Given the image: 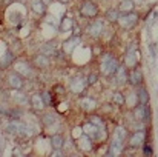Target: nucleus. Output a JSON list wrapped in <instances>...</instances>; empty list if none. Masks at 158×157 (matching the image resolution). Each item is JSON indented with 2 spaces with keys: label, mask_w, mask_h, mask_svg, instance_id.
<instances>
[{
  "label": "nucleus",
  "mask_w": 158,
  "mask_h": 157,
  "mask_svg": "<svg viewBox=\"0 0 158 157\" xmlns=\"http://www.w3.org/2000/svg\"><path fill=\"white\" fill-rule=\"evenodd\" d=\"M43 2H45V3H49V2H52V0H43Z\"/></svg>",
  "instance_id": "a19ab883"
},
{
  "label": "nucleus",
  "mask_w": 158,
  "mask_h": 157,
  "mask_svg": "<svg viewBox=\"0 0 158 157\" xmlns=\"http://www.w3.org/2000/svg\"><path fill=\"white\" fill-rule=\"evenodd\" d=\"M78 140V146H80V150H83V151H91L92 150V140H91V137L89 136H81L80 139H77Z\"/></svg>",
  "instance_id": "f3484780"
},
{
  "label": "nucleus",
  "mask_w": 158,
  "mask_h": 157,
  "mask_svg": "<svg viewBox=\"0 0 158 157\" xmlns=\"http://www.w3.org/2000/svg\"><path fill=\"white\" fill-rule=\"evenodd\" d=\"M11 62H14V57H12V54L8 51V52H5V55H3V59L0 60V66H9V63Z\"/></svg>",
  "instance_id": "c85d7f7f"
},
{
  "label": "nucleus",
  "mask_w": 158,
  "mask_h": 157,
  "mask_svg": "<svg viewBox=\"0 0 158 157\" xmlns=\"http://www.w3.org/2000/svg\"><path fill=\"white\" fill-rule=\"evenodd\" d=\"M126 137H127V131H126V128H123V126H117L115 131H114V139L123 142Z\"/></svg>",
  "instance_id": "a878e982"
},
{
  "label": "nucleus",
  "mask_w": 158,
  "mask_h": 157,
  "mask_svg": "<svg viewBox=\"0 0 158 157\" xmlns=\"http://www.w3.org/2000/svg\"><path fill=\"white\" fill-rule=\"evenodd\" d=\"M42 97H43V102L46 106H51V103H52V94L51 93L45 91V93H42Z\"/></svg>",
  "instance_id": "2f4dec72"
},
{
  "label": "nucleus",
  "mask_w": 158,
  "mask_h": 157,
  "mask_svg": "<svg viewBox=\"0 0 158 157\" xmlns=\"http://www.w3.org/2000/svg\"><path fill=\"white\" fill-rule=\"evenodd\" d=\"M80 14L83 17H95L98 14V6L92 0H85L80 5Z\"/></svg>",
  "instance_id": "20e7f679"
},
{
  "label": "nucleus",
  "mask_w": 158,
  "mask_h": 157,
  "mask_svg": "<svg viewBox=\"0 0 158 157\" xmlns=\"http://www.w3.org/2000/svg\"><path fill=\"white\" fill-rule=\"evenodd\" d=\"M132 85H135V86H138L141 82H143V71L140 69V68H132V71L129 72V79H127Z\"/></svg>",
  "instance_id": "f8f14e48"
},
{
  "label": "nucleus",
  "mask_w": 158,
  "mask_h": 157,
  "mask_svg": "<svg viewBox=\"0 0 158 157\" xmlns=\"http://www.w3.org/2000/svg\"><path fill=\"white\" fill-rule=\"evenodd\" d=\"M135 97H137V102L138 103H148L149 102V93H148V89L146 88H143V86H140L138 89H137V94H135Z\"/></svg>",
  "instance_id": "a211bd4d"
},
{
  "label": "nucleus",
  "mask_w": 158,
  "mask_h": 157,
  "mask_svg": "<svg viewBox=\"0 0 158 157\" xmlns=\"http://www.w3.org/2000/svg\"><path fill=\"white\" fill-rule=\"evenodd\" d=\"M112 102H114V103H117L118 106H121V105H124V102H126V100H124L123 94L117 91V93H114V96H112Z\"/></svg>",
  "instance_id": "7c9ffc66"
},
{
  "label": "nucleus",
  "mask_w": 158,
  "mask_h": 157,
  "mask_svg": "<svg viewBox=\"0 0 158 157\" xmlns=\"http://www.w3.org/2000/svg\"><path fill=\"white\" fill-rule=\"evenodd\" d=\"M140 63V52L137 50V43H131V46L127 48V54L124 59V65L127 68H135Z\"/></svg>",
  "instance_id": "f03ea898"
},
{
  "label": "nucleus",
  "mask_w": 158,
  "mask_h": 157,
  "mask_svg": "<svg viewBox=\"0 0 158 157\" xmlns=\"http://www.w3.org/2000/svg\"><path fill=\"white\" fill-rule=\"evenodd\" d=\"M31 8H32V11H34L35 14H43V12L46 11V3H45L43 0H32Z\"/></svg>",
  "instance_id": "412c9836"
},
{
  "label": "nucleus",
  "mask_w": 158,
  "mask_h": 157,
  "mask_svg": "<svg viewBox=\"0 0 158 157\" xmlns=\"http://www.w3.org/2000/svg\"><path fill=\"white\" fill-rule=\"evenodd\" d=\"M97 80H98V76H97V74H94V72H92V74H89V76H88V79H86V82H88L89 85L97 83Z\"/></svg>",
  "instance_id": "f704fd0d"
},
{
  "label": "nucleus",
  "mask_w": 158,
  "mask_h": 157,
  "mask_svg": "<svg viewBox=\"0 0 158 157\" xmlns=\"http://www.w3.org/2000/svg\"><path fill=\"white\" fill-rule=\"evenodd\" d=\"M31 105L35 108V109H43L46 105L43 102V97H42V94H32L31 96Z\"/></svg>",
  "instance_id": "4be33fe9"
},
{
  "label": "nucleus",
  "mask_w": 158,
  "mask_h": 157,
  "mask_svg": "<svg viewBox=\"0 0 158 157\" xmlns=\"http://www.w3.org/2000/svg\"><path fill=\"white\" fill-rule=\"evenodd\" d=\"M83 128V133L86 134V136H89L91 139H97L98 136H100V128L97 126V125H94V123H91V122H88L86 125H83L81 126Z\"/></svg>",
  "instance_id": "9b49d317"
},
{
  "label": "nucleus",
  "mask_w": 158,
  "mask_h": 157,
  "mask_svg": "<svg viewBox=\"0 0 158 157\" xmlns=\"http://www.w3.org/2000/svg\"><path fill=\"white\" fill-rule=\"evenodd\" d=\"M63 143H64V139L61 134H54L51 137V146L54 150H61L63 148Z\"/></svg>",
  "instance_id": "b1692460"
},
{
  "label": "nucleus",
  "mask_w": 158,
  "mask_h": 157,
  "mask_svg": "<svg viewBox=\"0 0 158 157\" xmlns=\"http://www.w3.org/2000/svg\"><path fill=\"white\" fill-rule=\"evenodd\" d=\"M115 77H117V82H118V83H126V82H127L129 76H127L124 66H118V68H117V71H115Z\"/></svg>",
  "instance_id": "5701e85b"
},
{
  "label": "nucleus",
  "mask_w": 158,
  "mask_h": 157,
  "mask_svg": "<svg viewBox=\"0 0 158 157\" xmlns=\"http://www.w3.org/2000/svg\"><path fill=\"white\" fill-rule=\"evenodd\" d=\"M103 29H105L103 20H94V22L88 26V34L92 36V37H98V36H102Z\"/></svg>",
  "instance_id": "6e6552de"
},
{
  "label": "nucleus",
  "mask_w": 158,
  "mask_h": 157,
  "mask_svg": "<svg viewBox=\"0 0 158 157\" xmlns=\"http://www.w3.org/2000/svg\"><path fill=\"white\" fill-rule=\"evenodd\" d=\"M0 93H2V89H0Z\"/></svg>",
  "instance_id": "79ce46f5"
},
{
  "label": "nucleus",
  "mask_w": 158,
  "mask_h": 157,
  "mask_svg": "<svg viewBox=\"0 0 158 157\" xmlns=\"http://www.w3.org/2000/svg\"><path fill=\"white\" fill-rule=\"evenodd\" d=\"M15 91H17V93H14V99H15V100H19L20 103L26 102V99L23 97V94H22V93H19V89H15Z\"/></svg>",
  "instance_id": "c9c22d12"
},
{
  "label": "nucleus",
  "mask_w": 158,
  "mask_h": 157,
  "mask_svg": "<svg viewBox=\"0 0 158 157\" xmlns=\"http://www.w3.org/2000/svg\"><path fill=\"white\" fill-rule=\"evenodd\" d=\"M89 119H91L89 122H91V123H94V125H97V126H98L100 129H105V128H106L105 120H103V119H102L100 116H91Z\"/></svg>",
  "instance_id": "cd10ccee"
},
{
  "label": "nucleus",
  "mask_w": 158,
  "mask_h": 157,
  "mask_svg": "<svg viewBox=\"0 0 158 157\" xmlns=\"http://www.w3.org/2000/svg\"><path fill=\"white\" fill-rule=\"evenodd\" d=\"M60 3H68V2H71V0H58Z\"/></svg>",
  "instance_id": "4c0bfd02"
},
{
  "label": "nucleus",
  "mask_w": 158,
  "mask_h": 157,
  "mask_svg": "<svg viewBox=\"0 0 158 157\" xmlns=\"http://www.w3.org/2000/svg\"><path fill=\"white\" fill-rule=\"evenodd\" d=\"M14 68H15V72H19L20 76H26V77L31 76V66L26 62H17Z\"/></svg>",
  "instance_id": "2eb2a0df"
},
{
  "label": "nucleus",
  "mask_w": 158,
  "mask_h": 157,
  "mask_svg": "<svg viewBox=\"0 0 158 157\" xmlns=\"http://www.w3.org/2000/svg\"><path fill=\"white\" fill-rule=\"evenodd\" d=\"M42 123L45 125V126H49V125H52L55 123V114H45L43 116V119H42Z\"/></svg>",
  "instance_id": "c756f323"
},
{
  "label": "nucleus",
  "mask_w": 158,
  "mask_h": 157,
  "mask_svg": "<svg viewBox=\"0 0 158 157\" xmlns=\"http://www.w3.org/2000/svg\"><path fill=\"white\" fill-rule=\"evenodd\" d=\"M5 2H6V3H8V5H9V3H11V2H12V0H5Z\"/></svg>",
  "instance_id": "ea45409f"
},
{
  "label": "nucleus",
  "mask_w": 158,
  "mask_h": 157,
  "mask_svg": "<svg viewBox=\"0 0 158 157\" xmlns=\"http://www.w3.org/2000/svg\"><path fill=\"white\" fill-rule=\"evenodd\" d=\"M121 151H123V142L114 139L112 140V145H110V150H109V154L110 156H118Z\"/></svg>",
  "instance_id": "aec40b11"
},
{
  "label": "nucleus",
  "mask_w": 158,
  "mask_h": 157,
  "mask_svg": "<svg viewBox=\"0 0 158 157\" xmlns=\"http://www.w3.org/2000/svg\"><path fill=\"white\" fill-rule=\"evenodd\" d=\"M86 85H88L86 79H83L81 76H78V77L72 79V82H71V91H72V93H75V94H80V93H83V91H85Z\"/></svg>",
  "instance_id": "1a4fd4ad"
},
{
  "label": "nucleus",
  "mask_w": 158,
  "mask_h": 157,
  "mask_svg": "<svg viewBox=\"0 0 158 157\" xmlns=\"http://www.w3.org/2000/svg\"><path fill=\"white\" fill-rule=\"evenodd\" d=\"M34 65H35L37 68H40V69L48 68V66H49V59H48V55H45V54L35 55V57H34Z\"/></svg>",
  "instance_id": "dca6fc26"
},
{
  "label": "nucleus",
  "mask_w": 158,
  "mask_h": 157,
  "mask_svg": "<svg viewBox=\"0 0 158 157\" xmlns=\"http://www.w3.org/2000/svg\"><path fill=\"white\" fill-rule=\"evenodd\" d=\"M64 106H66V103H61L60 108H58V111H64Z\"/></svg>",
  "instance_id": "e433bc0d"
},
{
  "label": "nucleus",
  "mask_w": 158,
  "mask_h": 157,
  "mask_svg": "<svg viewBox=\"0 0 158 157\" xmlns=\"http://www.w3.org/2000/svg\"><path fill=\"white\" fill-rule=\"evenodd\" d=\"M146 140V131H135L131 137H129V146L132 148H138V146H143Z\"/></svg>",
  "instance_id": "423d86ee"
},
{
  "label": "nucleus",
  "mask_w": 158,
  "mask_h": 157,
  "mask_svg": "<svg viewBox=\"0 0 158 157\" xmlns=\"http://www.w3.org/2000/svg\"><path fill=\"white\" fill-rule=\"evenodd\" d=\"M81 136H83V128L77 126V128L72 129V137H74V139H80Z\"/></svg>",
  "instance_id": "72a5a7b5"
},
{
  "label": "nucleus",
  "mask_w": 158,
  "mask_h": 157,
  "mask_svg": "<svg viewBox=\"0 0 158 157\" xmlns=\"http://www.w3.org/2000/svg\"><path fill=\"white\" fill-rule=\"evenodd\" d=\"M6 133L8 134H20V133H25L26 129V125H23L22 122H17V120H12L6 125Z\"/></svg>",
  "instance_id": "9d476101"
},
{
  "label": "nucleus",
  "mask_w": 158,
  "mask_h": 157,
  "mask_svg": "<svg viewBox=\"0 0 158 157\" xmlns=\"http://www.w3.org/2000/svg\"><path fill=\"white\" fill-rule=\"evenodd\" d=\"M77 45H80V39H78V37H71V39H68V40L63 43V51L66 52V54H71V52L77 48Z\"/></svg>",
  "instance_id": "ddd939ff"
},
{
  "label": "nucleus",
  "mask_w": 158,
  "mask_h": 157,
  "mask_svg": "<svg viewBox=\"0 0 158 157\" xmlns=\"http://www.w3.org/2000/svg\"><path fill=\"white\" fill-rule=\"evenodd\" d=\"M117 68H118V60L112 54H105L102 59V65H100L102 72L105 76H112V74H115Z\"/></svg>",
  "instance_id": "f257e3e1"
},
{
  "label": "nucleus",
  "mask_w": 158,
  "mask_h": 157,
  "mask_svg": "<svg viewBox=\"0 0 158 157\" xmlns=\"http://www.w3.org/2000/svg\"><path fill=\"white\" fill-rule=\"evenodd\" d=\"M42 52L45 54V55H51V54H54V46H51V45H43V48H42Z\"/></svg>",
  "instance_id": "473e14b6"
},
{
  "label": "nucleus",
  "mask_w": 158,
  "mask_h": 157,
  "mask_svg": "<svg viewBox=\"0 0 158 157\" xmlns=\"http://www.w3.org/2000/svg\"><path fill=\"white\" fill-rule=\"evenodd\" d=\"M80 106H81L85 111H94V109L97 108V102H95L94 99H91V97H83V99L80 100Z\"/></svg>",
  "instance_id": "6ab92c4d"
},
{
  "label": "nucleus",
  "mask_w": 158,
  "mask_h": 157,
  "mask_svg": "<svg viewBox=\"0 0 158 157\" xmlns=\"http://www.w3.org/2000/svg\"><path fill=\"white\" fill-rule=\"evenodd\" d=\"M72 28H74V19L72 17H63L61 23H60V29L63 33H66V31H71Z\"/></svg>",
  "instance_id": "393cba45"
},
{
  "label": "nucleus",
  "mask_w": 158,
  "mask_h": 157,
  "mask_svg": "<svg viewBox=\"0 0 158 157\" xmlns=\"http://www.w3.org/2000/svg\"><path fill=\"white\" fill-rule=\"evenodd\" d=\"M118 25L124 29H132L137 23H138V15L135 12H126V14H120L118 17Z\"/></svg>",
  "instance_id": "7ed1b4c3"
},
{
  "label": "nucleus",
  "mask_w": 158,
  "mask_h": 157,
  "mask_svg": "<svg viewBox=\"0 0 158 157\" xmlns=\"http://www.w3.org/2000/svg\"><path fill=\"white\" fill-rule=\"evenodd\" d=\"M144 0H134V3H143Z\"/></svg>",
  "instance_id": "58836bf2"
},
{
  "label": "nucleus",
  "mask_w": 158,
  "mask_h": 157,
  "mask_svg": "<svg viewBox=\"0 0 158 157\" xmlns=\"http://www.w3.org/2000/svg\"><path fill=\"white\" fill-rule=\"evenodd\" d=\"M118 17H120V11H118V8H112V9H109V11L106 12V19H107L109 22H117Z\"/></svg>",
  "instance_id": "bb28decb"
},
{
  "label": "nucleus",
  "mask_w": 158,
  "mask_h": 157,
  "mask_svg": "<svg viewBox=\"0 0 158 157\" xmlns=\"http://www.w3.org/2000/svg\"><path fill=\"white\" fill-rule=\"evenodd\" d=\"M134 8H135L134 0H121V2H120V5H118V11H120V14L134 12Z\"/></svg>",
  "instance_id": "4468645a"
},
{
  "label": "nucleus",
  "mask_w": 158,
  "mask_h": 157,
  "mask_svg": "<svg viewBox=\"0 0 158 157\" xmlns=\"http://www.w3.org/2000/svg\"><path fill=\"white\" fill-rule=\"evenodd\" d=\"M8 83L12 89H22L23 88V76H20L19 72H11L8 74Z\"/></svg>",
  "instance_id": "0eeeda50"
},
{
  "label": "nucleus",
  "mask_w": 158,
  "mask_h": 157,
  "mask_svg": "<svg viewBox=\"0 0 158 157\" xmlns=\"http://www.w3.org/2000/svg\"><path fill=\"white\" fill-rule=\"evenodd\" d=\"M134 117L135 120L138 122H146L149 120V108H148V103H138L134 109Z\"/></svg>",
  "instance_id": "39448f33"
}]
</instances>
